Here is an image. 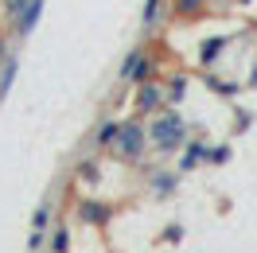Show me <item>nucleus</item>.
<instances>
[{
	"label": "nucleus",
	"instance_id": "obj_1",
	"mask_svg": "<svg viewBox=\"0 0 257 253\" xmlns=\"http://www.w3.org/2000/svg\"><path fill=\"white\" fill-rule=\"evenodd\" d=\"M148 144H152V148H156V152H164V156H168V152H176V148H183V144H187V125H183V117H179V113H156V117H152V125H148Z\"/></svg>",
	"mask_w": 257,
	"mask_h": 253
},
{
	"label": "nucleus",
	"instance_id": "obj_2",
	"mask_svg": "<svg viewBox=\"0 0 257 253\" xmlns=\"http://www.w3.org/2000/svg\"><path fill=\"white\" fill-rule=\"evenodd\" d=\"M113 148H117V156L128 160V164H137V160L145 156L148 148V125H141L137 117H128V121H121V133H117V141H113Z\"/></svg>",
	"mask_w": 257,
	"mask_h": 253
},
{
	"label": "nucleus",
	"instance_id": "obj_3",
	"mask_svg": "<svg viewBox=\"0 0 257 253\" xmlns=\"http://www.w3.org/2000/svg\"><path fill=\"white\" fill-rule=\"evenodd\" d=\"M152 70H156V63L148 59V51H133L125 59V66H121V78L133 82V86H141V82L152 78Z\"/></svg>",
	"mask_w": 257,
	"mask_h": 253
},
{
	"label": "nucleus",
	"instance_id": "obj_4",
	"mask_svg": "<svg viewBox=\"0 0 257 253\" xmlns=\"http://www.w3.org/2000/svg\"><path fill=\"white\" fill-rule=\"evenodd\" d=\"M78 218L90 222V226H105V222L113 218V206H109V203H94V199H86V203H78Z\"/></svg>",
	"mask_w": 257,
	"mask_h": 253
},
{
	"label": "nucleus",
	"instance_id": "obj_5",
	"mask_svg": "<svg viewBox=\"0 0 257 253\" xmlns=\"http://www.w3.org/2000/svg\"><path fill=\"white\" fill-rule=\"evenodd\" d=\"M137 109H141V113H156V109H164V90L156 86V82H141Z\"/></svg>",
	"mask_w": 257,
	"mask_h": 253
},
{
	"label": "nucleus",
	"instance_id": "obj_6",
	"mask_svg": "<svg viewBox=\"0 0 257 253\" xmlns=\"http://www.w3.org/2000/svg\"><path fill=\"white\" fill-rule=\"evenodd\" d=\"M39 16H43V0H28L24 12H20V20H16V35H20V39L32 35V28L39 24Z\"/></svg>",
	"mask_w": 257,
	"mask_h": 253
},
{
	"label": "nucleus",
	"instance_id": "obj_7",
	"mask_svg": "<svg viewBox=\"0 0 257 253\" xmlns=\"http://www.w3.org/2000/svg\"><path fill=\"white\" fill-rule=\"evenodd\" d=\"M199 164H207V144H203V141L183 144V160H179V172H191V168H199Z\"/></svg>",
	"mask_w": 257,
	"mask_h": 253
},
{
	"label": "nucleus",
	"instance_id": "obj_8",
	"mask_svg": "<svg viewBox=\"0 0 257 253\" xmlns=\"http://www.w3.org/2000/svg\"><path fill=\"white\" fill-rule=\"evenodd\" d=\"M222 51H226V35H214V39H207V43L199 47V63H203V66H214Z\"/></svg>",
	"mask_w": 257,
	"mask_h": 253
},
{
	"label": "nucleus",
	"instance_id": "obj_9",
	"mask_svg": "<svg viewBox=\"0 0 257 253\" xmlns=\"http://www.w3.org/2000/svg\"><path fill=\"white\" fill-rule=\"evenodd\" d=\"M172 12L179 20H195V16L207 12V0H172Z\"/></svg>",
	"mask_w": 257,
	"mask_h": 253
},
{
	"label": "nucleus",
	"instance_id": "obj_10",
	"mask_svg": "<svg viewBox=\"0 0 257 253\" xmlns=\"http://www.w3.org/2000/svg\"><path fill=\"white\" fill-rule=\"evenodd\" d=\"M117 133H121V121H101V129L94 133V144L97 148H109L117 141Z\"/></svg>",
	"mask_w": 257,
	"mask_h": 253
},
{
	"label": "nucleus",
	"instance_id": "obj_11",
	"mask_svg": "<svg viewBox=\"0 0 257 253\" xmlns=\"http://www.w3.org/2000/svg\"><path fill=\"white\" fill-rule=\"evenodd\" d=\"M20 74V63L8 55V63H4V70H0V97H8V90H12V82H16Z\"/></svg>",
	"mask_w": 257,
	"mask_h": 253
},
{
	"label": "nucleus",
	"instance_id": "obj_12",
	"mask_svg": "<svg viewBox=\"0 0 257 253\" xmlns=\"http://www.w3.org/2000/svg\"><path fill=\"white\" fill-rule=\"evenodd\" d=\"M152 187H156V195H172V191H176V175L172 172H156L152 175Z\"/></svg>",
	"mask_w": 257,
	"mask_h": 253
},
{
	"label": "nucleus",
	"instance_id": "obj_13",
	"mask_svg": "<svg viewBox=\"0 0 257 253\" xmlns=\"http://www.w3.org/2000/svg\"><path fill=\"white\" fill-rule=\"evenodd\" d=\"M51 253H70V226H59L51 237Z\"/></svg>",
	"mask_w": 257,
	"mask_h": 253
},
{
	"label": "nucleus",
	"instance_id": "obj_14",
	"mask_svg": "<svg viewBox=\"0 0 257 253\" xmlns=\"http://www.w3.org/2000/svg\"><path fill=\"white\" fill-rule=\"evenodd\" d=\"M183 90H187V78H172V86L164 90V97L176 105V101H183Z\"/></svg>",
	"mask_w": 257,
	"mask_h": 253
},
{
	"label": "nucleus",
	"instance_id": "obj_15",
	"mask_svg": "<svg viewBox=\"0 0 257 253\" xmlns=\"http://www.w3.org/2000/svg\"><path fill=\"white\" fill-rule=\"evenodd\" d=\"M160 8H164V0H148L145 4V28H152V24L160 20Z\"/></svg>",
	"mask_w": 257,
	"mask_h": 253
},
{
	"label": "nucleus",
	"instance_id": "obj_16",
	"mask_svg": "<svg viewBox=\"0 0 257 253\" xmlns=\"http://www.w3.org/2000/svg\"><path fill=\"white\" fill-rule=\"evenodd\" d=\"M230 160V144H218V148H207V164H226Z\"/></svg>",
	"mask_w": 257,
	"mask_h": 253
},
{
	"label": "nucleus",
	"instance_id": "obj_17",
	"mask_svg": "<svg viewBox=\"0 0 257 253\" xmlns=\"http://www.w3.org/2000/svg\"><path fill=\"white\" fill-rule=\"evenodd\" d=\"M47 222H51V210H47V206H39V210L32 214V226H35V230H47Z\"/></svg>",
	"mask_w": 257,
	"mask_h": 253
},
{
	"label": "nucleus",
	"instance_id": "obj_18",
	"mask_svg": "<svg viewBox=\"0 0 257 253\" xmlns=\"http://www.w3.org/2000/svg\"><path fill=\"white\" fill-rule=\"evenodd\" d=\"M24 4H28V0H8V4H4V12H8V20H12V24L20 20V12H24Z\"/></svg>",
	"mask_w": 257,
	"mask_h": 253
},
{
	"label": "nucleus",
	"instance_id": "obj_19",
	"mask_svg": "<svg viewBox=\"0 0 257 253\" xmlns=\"http://www.w3.org/2000/svg\"><path fill=\"white\" fill-rule=\"evenodd\" d=\"M28 249H43V230H35L32 241H28Z\"/></svg>",
	"mask_w": 257,
	"mask_h": 253
}]
</instances>
